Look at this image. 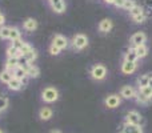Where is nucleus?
Here are the masks:
<instances>
[{
    "mask_svg": "<svg viewBox=\"0 0 152 133\" xmlns=\"http://www.w3.org/2000/svg\"><path fill=\"white\" fill-rule=\"evenodd\" d=\"M42 100L47 104H52V102L59 100V91L55 86H45L42 91Z\"/></svg>",
    "mask_w": 152,
    "mask_h": 133,
    "instance_id": "1",
    "label": "nucleus"
},
{
    "mask_svg": "<svg viewBox=\"0 0 152 133\" xmlns=\"http://www.w3.org/2000/svg\"><path fill=\"white\" fill-rule=\"evenodd\" d=\"M88 37L86 36L84 33H76L71 40V45L75 51H83L84 48L88 47Z\"/></svg>",
    "mask_w": 152,
    "mask_h": 133,
    "instance_id": "2",
    "label": "nucleus"
},
{
    "mask_svg": "<svg viewBox=\"0 0 152 133\" xmlns=\"http://www.w3.org/2000/svg\"><path fill=\"white\" fill-rule=\"evenodd\" d=\"M89 75H91V77L94 80L102 81L107 77V68H105V65H103V64H95L89 69Z\"/></svg>",
    "mask_w": 152,
    "mask_h": 133,
    "instance_id": "3",
    "label": "nucleus"
},
{
    "mask_svg": "<svg viewBox=\"0 0 152 133\" xmlns=\"http://www.w3.org/2000/svg\"><path fill=\"white\" fill-rule=\"evenodd\" d=\"M124 124H128V125H142L143 116L137 110H129V112H127L126 117H124Z\"/></svg>",
    "mask_w": 152,
    "mask_h": 133,
    "instance_id": "4",
    "label": "nucleus"
},
{
    "mask_svg": "<svg viewBox=\"0 0 152 133\" xmlns=\"http://www.w3.org/2000/svg\"><path fill=\"white\" fill-rule=\"evenodd\" d=\"M121 104V97L118 93H111L104 99V105L108 109H116Z\"/></svg>",
    "mask_w": 152,
    "mask_h": 133,
    "instance_id": "5",
    "label": "nucleus"
},
{
    "mask_svg": "<svg viewBox=\"0 0 152 133\" xmlns=\"http://www.w3.org/2000/svg\"><path fill=\"white\" fill-rule=\"evenodd\" d=\"M120 97L121 99H126V100H134L136 99V94L137 91L134 88L132 85H123L120 89Z\"/></svg>",
    "mask_w": 152,
    "mask_h": 133,
    "instance_id": "6",
    "label": "nucleus"
},
{
    "mask_svg": "<svg viewBox=\"0 0 152 133\" xmlns=\"http://www.w3.org/2000/svg\"><path fill=\"white\" fill-rule=\"evenodd\" d=\"M48 5L51 7V9L55 13H64L67 9L66 0H48Z\"/></svg>",
    "mask_w": 152,
    "mask_h": 133,
    "instance_id": "7",
    "label": "nucleus"
},
{
    "mask_svg": "<svg viewBox=\"0 0 152 133\" xmlns=\"http://www.w3.org/2000/svg\"><path fill=\"white\" fill-rule=\"evenodd\" d=\"M51 44L58 47L60 51H63V49H66V48H68L69 41L66 36H63V35H60V33H56L55 36L52 37V43H51Z\"/></svg>",
    "mask_w": 152,
    "mask_h": 133,
    "instance_id": "8",
    "label": "nucleus"
},
{
    "mask_svg": "<svg viewBox=\"0 0 152 133\" xmlns=\"http://www.w3.org/2000/svg\"><path fill=\"white\" fill-rule=\"evenodd\" d=\"M129 41H131L132 48L139 47V45H143V44H145V41H147V35H145L144 32H142V31L136 32V33H134L131 36Z\"/></svg>",
    "mask_w": 152,
    "mask_h": 133,
    "instance_id": "9",
    "label": "nucleus"
},
{
    "mask_svg": "<svg viewBox=\"0 0 152 133\" xmlns=\"http://www.w3.org/2000/svg\"><path fill=\"white\" fill-rule=\"evenodd\" d=\"M97 28H99V31L102 32V33H108V32H111L113 28V21L111 20V19H103L99 23Z\"/></svg>",
    "mask_w": 152,
    "mask_h": 133,
    "instance_id": "10",
    "label": "nucleus"
},
{
    "mask_svg": "<svg viewBox=\"0 0 152 133\" xmlns=\"http://www.w3.org/2000/svg\"><path fill=\"white\" fill-rule=\"evenodd\" d=\"M120 69H121V72H123L124 75H132V73H134L135 70L137 69V64H136V63H131V61H126V60H124L123 63H121Z\"/></svg>",
    "mask_w": 152,
    "mask_h": 133,
    "instance_id": "11",
    "label": "nucleus"
},
{
    "mask_svg": "<svg viewBox=\"0 0 152 133\" xmlns=\"http://www.w3.org/2000/svg\"><path fill=\"white\" fill-rule=\"evenodd\" d=\"M37 20L36 19H34V17H27L26 20L23 21V28L26 29L27 32H34V31H36L37 29Z\"/></svg>",
    "mask_w": 152,
    "mask_h": 133,
    "instance_id": "12",
    "label": "nucleus"
},
{
    "mask_svg": "<svg viewBox=\"0 0 152 133\" xmlns=\"http://www.w3.org/2000/svg\"><path fill=\"white\" fill-rule=\"evenodd\" d=\"M53 116V110L50 107H43L39 110V118L42 121H50Z\"/></svg>",
    "mask_w": 152,
    "mask_h": 133,
    "instance_id": "13",
    "label": "nucleus"
},
{
    "mask_svg": "<svg viewBox=\"0 0 152 133\" xmlns=\"http://www.w3.org/2000/svg\"><path fill=\"white\" fill-rule=\"evenodd\" d=\"M19 67V57H7V61L4 64V68L5 70L8 72H12Z\"/></svg>",
    "mask_w": 152,
    "mask_h": 133,
    "instance_id": "14",
    "label": "nucleus"
},
{
    "mask_svg": "<svg viewBox=\"0 0 152 133\" xmlns=\"http://www.w3.org/2000/svg\"><path fill=\"white\" fill-rule=\"evenodd\" d=\"M7 86H8V89H10V91H20V89H23L26 85L23 84V81H21V80H18V78L13 77L12 80L7 84Z\"/></svg>",
    "mask_w": 152,
    "mask_h": 133,
    "instance_id": "15",
    "label": "nucleus"
},
{
    "mask_svg": "<svg viewBox=\"0 0 152 133\" xmlns=\"http://www.w3.org/2000/svg\"><path fill=\"white\" fill-rule=\"evenodd\" d=\"M40 76V69L37 65H34V64H29L27 67V77L29 78H37Z\"/></svg>",
    "mask_w": 152,
    "mask_h": 133,
    "instance_id": "16",
    "label": "nucleus"
},
{
    "mask_svg": "<svg viewBox=\"0 0 152 133\" xmlns=\"http://www.w3.org/2000/svg\"><path fill=\"white\" fill-rule=\"evenodd\" d=\"M150 77L151 75H140L136 80V84H137V88L142 89V88H145L148 86V81H150Z\"/></svg>",
    "mask_w": 152,
    "mask_h": 133,
    "instance_id": "17",
    "label": "nucleus"
},
{
    "mask_svg": "<svg viewBox=\"0 0 152 133\" xmlns=\"http://www.w3.org/2000/svg\"><path fill=\"white\" fill-rule=\"evenodd\" d=\"M124 60L131 61V63H137L139 57H137V55H136V52H135L134 48H129V49L126 52V55H124Z\"/></svg>",
    "mask_w": 152,
    "mask_h": 133,
    "instance_id": "18",
    "label": "nucleus"
},
{
    "mask_svg": "<svg viewBox=\"0 0 152 133\" xmlns=\"http://www.w3.org/2000/svg\"><path fill=\"white\" fill-rule=\"evenodd\" d=\"M13 77L23 81L24 78H27V69L24 67H18L13 70Z\"/></svg>",
    "mask_w": 152,
    "mask_h": 133,
    "instance_id": "19",
    "label": "nucleus"
},
{
    "mask_svg": "<svg viewBox=\"0 0 152 133\" xmlns=\"http://www.w3.org/2000/svg\"><path fill=\"white\" fill-rule=\"evenodd\" d=\"M134 49H135V52H136V55L139 59H144L145 56L148 55V47L145 44L139 45V47H135Z\"/></svg>",
    "mask_w": 152,
    "mask_h": 133,
    "instance_id": "20",
    "label": "nucleus"
},
{
    "mask_svg": "<svg viewBox=\"0 0 152 133\" xmlns=\"http://www.w3.org/2000/svg\"><path fill=\"white\" fill-rule=\"evenodd\" d=\"M21 39V32L19 29V27H11V32H10V40L15 41V40Z\"/></svg>",
    "mask_w": 152,
    "mask_h": 133,
    "instance_id": "21",
    "label": "nucleus"
},
{
    "mask_svg": "<svg viewBox=\"0 0 152 133\" xmlns=\"http://www.w3.org/2000/svg\"><path fill=\"white\" fill-rule=\"evenodd\" d=\"M12 78H13V73L12 72H8V70H5V69L0 72V81H1V83L8 84Z\"/></svg>",
    "mask_w": 152,
    "mask_h": 133,
    "instance_id": "22",
    "label": "nucleus"
},
{
    "mask_svg": "<svg viewBox=\"0 0 152 133\" xmlns=\"http://www.w3.org/2000/svg\"><path fill=\"white\" fill-rule=\"evenodd\" d=\"M23 57L26 59V61H27V63H28V64H34V61L37 59V51L34 48V49H32L31 52L26 53V55H24Z\"/></svg>",
    "mask_w": 152,
    "mask_h": 133,
    "instance_id": "23",
    "label": "nucleus"
},
{
    "mask_svg": "<svg viewBox=\"0 0 152 133\" xmlns=\"http://www.w3.org/2000/svg\"><path fill=\"white\" fill-rule=\"evenodd\" d=\"M144 12V9H143V7L142 5H135L132 9H129L128 11V13H129V16H131V19H134V17H136V16H139V15H142V13Z\"/></svg>",
    "mask_w": 152,
    "mask_h": 133,
    "instance_id": "24",
    "label": "nucleus"
},
{
    "mask_svg": "<svg viewBox=\"0 0 152 133\" xmlns=\"http://www.w3.org/2000/svg\"><path fill=\"white\" fill-rule=\"evenodd\" d=\"M10 32H11V27H7V25L0 27V39L10 40Z\"/></svg>",
    "mask_w": 152,
    "mask_h": 133,
    "instance_id": "25",
    "label": "nucleus"
},
{
    "mask_svg": "<svg viewBox=\"0 0 152 133\" xmlns=\"http://www.w3.org/2000/svg\"><path fill=\"white\" fill-rule=\"evenodd\" d=\"M127 129H128L129 133H144L142 125H128V124H124Z\"/></svg>",
    "mask_w": 152,
    "mask_h": 133,
    "instance_id": "26",
    "label": "nucleus"
},
{
    "mask_svg": "<svg viewBox=\"0 0 152 133\" xmlns=\"http://www.w3.org/2000/svg\"><path fill=\"white\" fill-rule=\"evenodd\" d=\"M5 53H7V57H20V52H19L16 48H13L12 45H10V47L7 48Z\"/></svg>",
    "mask_w": 152,
    "mask_h": 133,
    "instance_id": "27",
    "label": "nucleus"
},
{
    "mask_svg": "<svg viewBox=\"0 0 152 133\" xmlns=\"http://www.w3.org/2000/svg\"><path fill=\"white\" fill-rule=\"evenodd\" d=\"M8 105H10V100H8V97L0 96V113L4 112V110H7Z\"/></svg>",
    "mask_w": 152,
    "mask_h": 133,
    "instance_id": "28",
    "label": "nucleus"
},
{
    "mask_svg": "<svg viewBox=\"0 0 152 133\" xmlns=\"http://www.w3.org/2000/svg\"><path fill=\"white\" fill-rule=\"evenodd\" d=\"M136 102L137 104H142V105H145V104H148V102L151 101V100H148L147 97L144 96V94H142L140 92H137V94H136Z\"/></svg>",
    "mask_w": 152,
    "mask_h": 133,
    "instance_id": "29",
    "label": "nucleus"
},
{
    "mask_svg": "<svg viewBox=\"0 0 152 133\" xmlns=\"http://www.w3.org/2000/svg\"><path fill=\"white\" fill-rule=\"evenodd\" d=\"M34 49V47H32L31 44H29V43H24V45L23 47L20 48V51H19V52H20V56H24L26 55V53H28V52H31V51Z\"/></svg>",
    "mask_w": 152,
    "mask_h": 133,
    "instance_id": "30",
    "label": "nucleus"
},
{
    "mask_svg": "<svg viewBox=\"0 0 152 133\" xmlns=\"http://www.w3.org/2000/svg\"><path fill=\"white\" fill-rule=\"evenodd\" d=\"M139 92L142 94H144L148 100H152V88H151V86H145V88L139 89Z\"/></svg>",
    "mask_w": 152,
    "mask_h": 133,
    "instance_id": "31",
    "label": "nucleus"
},
{
    "mask_svg": "<svg viewBox=\"0 0 152 133\" xmlns=\"http://www.w3.org/2000/svg\"><path fill=\"white\" fill-rule=\"evenodd\" d=\"M135 5H136V0H126V1H124L123 8L126 11H129V9H132Z\"/></svg>",
    "mask_w": 152,
    "mask_h": 133,
    "instance_id": "32",
    "label": "nucleus"
},
{
    "mask_svg": "<svg viewBox=\"0 0 152 133\" xmlns=\"http://www.w3.org/2000/svg\"><path fill=\"white\" fill-rule=\"evenodd\" d=\"M24 43H26V41H23L21 39H19V40H15V41H12V44H11V45H12L13 48H16L18 51H20V48L24 45Z\"/></svg>",
    "mask_w": 152,
    "mask_h": 133,
    "instance_id": "33",
    "label": "nucleus"
},
{
    "mask_svg": "<svg viewBox=\"0 0 152 133\" xmlns=\"http://www.w3.org/2000/svg\"><path fill=\"white\" fill-rule=\"evenodd\" d=\"M48 51H50V53H51V55H52V56H58L59 53H60V49H59L58 47H55V45H53V44H51V45H50V48H48Z\"/></svg>",
    "mask_w": 152,
    "mask_h": 133,
    "instance_id": "34",
    "label": "nucleus"
},
{
    "mask_svg": "<svg viewBox=\"0 0 152 133\" xmlns=\"http://www.w3.org/2000/svg\"><path fill=\"white\" fill-rule=\"evenodd\" d=\"M132 20L135 21V23H137V24H140V23H144L145 20H147V17H145V15H144V12L142 13V15H139V16H136V17H134Z\"/></svg>",
    "mask_w": 152,
    "mask_h": 133,
    "instance_id": "35",
    "label": "nucleus"
},
{
    "mask_svg": "<svg viewBox=\"0 0 152 133\" xmlns=\"http://www.w3.org/2000/svg\"><path fill=\"white\" fill-rule=\"evenodd\" d=\"M124 1H126V0H115V3H113L112 5H115L116 8H123Z\"/></svg>",
    "mask_w": 152,
    "mask_h": 133,
    "instance_id": "36",
    "label": "nucleus"
},
{
    "mask_svg": "<svg viewBox=\"0 0 152 133\" xmlns=\"http://www.w3.org/2000/svg\"><path fill=\"white\" fill-rule=\"evenodd\" d=\"M5 23V16L3 15V13H0V27H3Z\"/></svg>",
    "mask_w": 152,
    "mask_h": 133,
    "instance_id": "37",
    "label": "nucleus"
},
{
    "mask_svg": "<svg viewBox=\"0 0 152 133\" xmlns=\"http://www.w3.org/2000/svg\"><path fill=\"white\" fill-rule=\"evenodd\" d=\"M103 1H104L105 4H113V3H115V0H103Z\"/></svg>",
    "mask_w": 152,
    "mask_h": 133,
    "instance_id": "38",
    "label": "nucleus"
},
{
    "mask_svg": "<svg viewBox=\"0 0 152 133\" xmlns=\"http://www.w3.org/2000/svg\"><path fill=\"white\" fill-rule=\"evenodd\" d=\"M120 133H129V132H128V129H127V128H126V126H124V125H123V128H121V131H120Z\"/></svg>",
    "mask_w": 152,
    "mask_h": 133,
    "instance_id": "39",
    "label": "nucleus"
},
{
    "mask_svg": "<svg viewBox=\"0 0 152 133\" xmlns=\"http://www.w3.org/2000/svg\"><path fill=\"white\" fill-rule=\"evenodd\" d=\"M50 133H63V132L59 131V129H52V131H51Z\"/></svg>",
    "mask_w": 152,
    "mask_h": 133,
    "instance_id": "40",
    "label": "nucleus"
},
{
    "mask_svg": "<svg viewBox=\"0 0 152 133\" xmlns=\"http://www.w3.org/2000/svg\"><path fill=\"white\" fill-rule=\"evenodd\" d=\"M148 86H151V88H152V76L150 77V81H148Z\"/></svg>",
    "mask_w": 152,
    "mask_h": 133,
    "instance_id": "41",
    "label": "nucleus"
},
{
    "mask_svg": "<svg viewBox=\"0 0 152 133\" xmlns=\"http://www.w3.org/2000/svg\"><path fill=\"white\" fill-rule=\"evenodd\" d=\"M0 133H3V131H1V129H0Z\"/></svg>",
    "mask_w": 152,
    "mask_h": 133,
    "instance_id": "42",
    "label": "nucleus"
},
{
    "mask_svg": "<svg viewBox=\"0 0 152 133\" xmlns=\"http://www.w3.org/2000/svg\"><path fill=\"white\" fill-rule=\"evenodd\" d=\"M0 13H1V12H0Z\"/></svg>",
    "mask_w": 152,
    "mask_h": 133,
    "instance_id": "43",
    "label": "nucleus"
}]
</instances>
